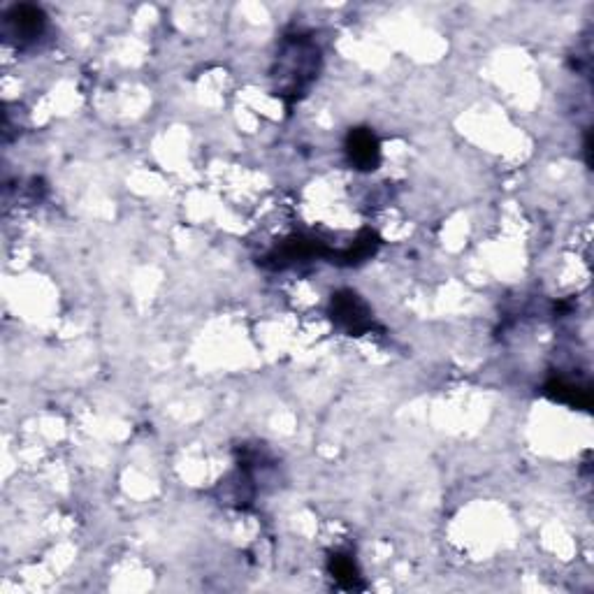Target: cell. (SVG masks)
<instances>
[{
  "label": "cell",
  "instance_id": "6da1fadb",
  "mask_svg": "<svg viewBox=\"0 0 594 594\" xmlns=\"http://www.w3.org/2000/svg\"><path fill=\"white\" fill-rule=\"evenodd\" d=\"M318 61H321V52L309 35H286L279 52V96L286 98L288 103L300 100L316 79Z\"/></svg>",
  "mask_w": 594,
  "mask_h": 594
},
{
  "label": "cell",
  "instance_id": "7a4b0ae2",
  "mask_svg": "<svg viewBox=\"0 0 594 594\" xmlns=\"http://www.w3.org/2000/svg\"><path fill=\"white\" fill-rule=\"evenodd\" d=\"M330 316L332 323L346 335H365L367 330H372V314L360 295L353 291H337L332 295Z\"/></svg>",
  "mask_w": 594,
  "mask_h": 594
},
{
  "label": "cell",
  "instance_id": "3957f363",
  "mask_svg": "<svg viewBox=\"0 0 594 594\" xmlns=\"http://www.w3.org/2000/svg\"><path fill=\"white\" fill-rule=\"evenodd\" d=\"M47 14L40 10L38 5H12L5 14V31L12 35L14 40L26 45V42L38 40L45 33Z\"/></svg>",
  "mask_w": 594,
  "mask_h": 594
},
{
  "label": "cell",
  "instance_id": "277c9868",
  "mask_svg": "<svg viewBox=\"0 0 594 594\" xmlns=\"http://www.w3.org/2000/svg\"><path fill=\"white\" fill-rule=\"evenodd\" d=\"M346 156L351 165L362 172H372L381 163V144L369 128H351L346 135Z\"/></svg>",
  "mask_w": 594,
  "mask_h": 594
},
{
  "label": "cell",
  "instance_id": "5b68a950",
  "mask_svg": "<svg viewBox=\"0 0 594 594\" xmlns=\"http://www.w3.org/2000/svg\"><path fill=\"white\" fill-rule=\"evenodd\" d=\"M330 258V251H325V246L318 242V239H311V237H291L286 239L284 244L279 246L277 251H272L270 256L265 258V265H272V267H279V270H284V267L293 265V263H302V260H309V258Z\"/></svg>",
  "mask_w": 594,
  "mask_h": 594
},
{
  "label": "cell",
  "instance_id": "8992f818",
  "mask_svg": "<svg viewBox=\"0 0 594 594\" xmlns=\"http://www.w3.org/2000/svg\"><path fill=\"white\" fill-rule=\"evenodd\" d=\"M376 249H379V237H376V233H372V230H365V233H360V237L349 246V249L337 251L332 258L344 265H358L369 256H374ZM335 260H332V263H335Z\"/></svg>",
  "mask_w": 594,
  "mask_h": 594
},
{
  "label": "cell",
  "instance_id": "52a82bcc",
  "mask_svg": "<svg viewBox=\"0 0 594 594\" xmlns=\"http://www.w3.org/2000/svg\"><path fill=\"white\" fill-rule=\"evenodd\" d=\"M546 393L553 397V400L571 404V407H581V409L590 407V390L571 386L567 381H550L546 386Z\"/></svg>",
  "mask_w": 594,
  "mask_h": 594
},
{
  "label": "cell",
  "instance_id": "ba28073f",
  "mask_svg": "<svg viewBox=\"0 0 594 594\" xmlns=\"http://www.w3.org/2000/svg\"><path fill=\"white\" fill-rule=\"evenodd\" d=\"M330 574L335 576V581L339 585H344V588H358V581H360V571L356 567V562L351 560L349 555H332L330 557Z\"/></svg>",
  "mask_w": 594,
  "mask_h": 594
}]
</instances>
